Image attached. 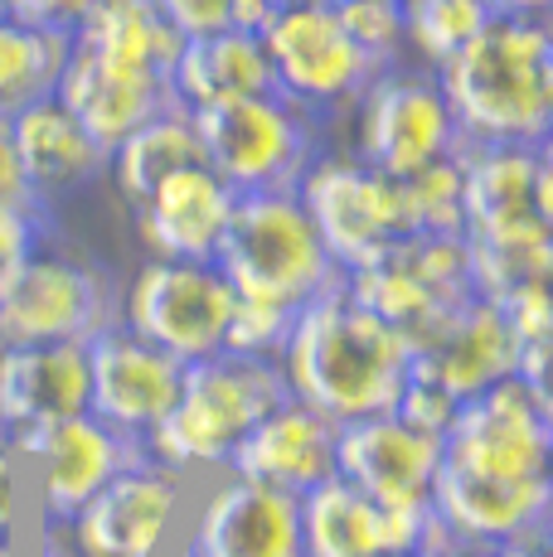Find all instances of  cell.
I'll return each instance as SVG.
<instances>
[{"label": "cell", "instance_id": "obj_1", "mask_svg": "<svg viewBox=\"0 0 553 557\" xmlns=\"http://www.w3.org/2000/svg\"><path fill=\"white\" fill-rule=\"evenodd\" d=\"M276 369L292 398H302L331 422H349V417L389 412L413 363L408 339L369 306H359L345 282H335L306 306H296Z\"/></svg>", "mask_w": 553, "mask_h": 557}, {"label": "cell", "instance_id": "obj_2", "mask_svg": "<svg viewBox=\"0 0 553 557\" xmlns=\"http://www.w3.org/2000/svg\"><path fill=\"white\" fill-rule=\"evenodd\" d=\"M462 141H549L553 29L549 15H491L481 35L438 69Z\"/></svg>", "mask_w": 553, "mask_h": 557}, {"label": "cell", "instance_id": "obj_3", "mask_svg": "<svg viewBox=\"0 0 553 557\" xmlns=\"http://www.w3.org/2000/svg\"><path fill=\"white\" fill-rule=\"evenodd\" d=\"M286 379L276 359H248V355H205L189 359L180 373V393L170 412L142 436L146 460L165 470H214L229 466L233 446L286 403Z\"/></svg>", "mask_w": 553, "mask_h": 557}, {"label": "cell", "instance_id": "obj_4", "mask_svg": "<svg viewBox=\"0 0 553 557\" xmlns=\"http://www.w3.org/2000/svg\"><path fill=\"white\" fill-rule=\"evenodd\" d=\"M214 267L233 296L272 306H306L325 286L345 282L340 262L316 233L311 213L302 209L296 189H248L233 199V213L223 223V238L214 248Z\"/></svg>", "mask_w": 553, "mask_h": 557}, {"label": "cell", "instance_id": "obj_5", "mask_svg": "<svg viewBox=\"0 0 553 557\" xmlns=\"http://www.w3.org/2000/svg\"><path fill=\"white\" fill-rule=\"evenodd\" d=\"M205 146V165L219 170L238 195L248 189H286L316 156V132L306 107L282 92H248V98L209 102L189 112Z\"/></svg>", "mask_w": 553, "mask_h": 557}, {"label": "cell", "instance_id": "obj_6", "mask_svg": "<svg viewBox=\"0 0 553 557\" xmlns=\"http://www.w3.org/2000/svg\"><path fill=\"white\" fill-rule=\"evenodd\" d=\"M292 189L311 213L340 272H355L384 257L408 233H418L408 199H403V180L384 175L359 156H311Z\"/></svg>", "mask_w": 553, "mask_h": 557}, {"label": "cell", "instance_id": "obj_7", "mask_svg": "<svg viewBox=\"0 0 553 557\" xmlns=\"http://www.w3.org/2000/svg\"><path fill=\"white\" fill-rule=\"evenodd\" d=\"M462 238L491 248L553 243L549 141L462 146Z\"/></svg>", "mask_w": 553, "mask_h": 557}, {"label": "cell", "instance_id": "obj_8", "mask_svg": "<svg viewBox=\"0 0 553 557\" xmlns=\"http://www.w3.org/2000/svg\"><path fill=\"white\" fill-rule=\"evenodd\" d=\"M442 466L505 480L553 475V398L515 373L462 398L442 436Z\"/></svg>", "mask_w": 553, "mask_h": 557}, {"label": "cell", "instance_id": "obj_9", "mask_svg": "<svg viewBox=\"0 0 553 557\" xmlns=\"http://www.w3.org/2000/svg\"><path fill=\"white\" fill-rule=\"evenodd\" d=\"M108 320H116V301L102 272L45 238L0 272V345L88 339Z\"/></svg>", "mask_w": 553, "mask_h": 557}, {"label": "cell", "instance_id": "obj_10", "mask_svg": "<svg viewBox=\"0 0 553 557\" xmlns=\"http://www.w3.org/2000/svg\"><path fill=\"white\" fill-rule=\"evenodd\" d=\"M355 146L359 160L403 180L442 156L462 151V126L442 98L438 73L428 69H379L355 98Z\"/></svg>", "mask_w": 553, "mask_h": 557}, {"label": "cell", "instance_id": "obj_11", "mask_svg": "<svg viewBox=\"0 0 553 557\" xmlns=\"http://www.w3.org/2000/svg\"><path fill=\"white\" fill-rule=\"evenodd\" d=\"M233 286L214 262H185V257H151L132 276L122 301V325L142 339L161 345L180 363L205 359L223 349Z\"/></svg>", "mask_w": 553, "mask_h": 557}, {"label": "cell", "instance_id": "obj_12", "mask_svg": "<svg viewBox=\"0 0 553 557\" xmlns=\"http://www.w3.org/2000/svg\"><path fill=\"white\" fill-rule=\"evenodd\" d=\"M258 39L268 49L276 92L306 112L355 102L379 73V63L340 25L335 5H282L262 20Z\"/></svg>", "mask_w": 553, "mask_h": 557}, {"label": "cell", "instance_id": "obj_13", "mask_svg": "<svg viewBox=\"0 0 553 557\" xmlns=\"http://www.w3.org/2000/svg\"><path fill=\"white\" fill-rule=\"evenodd\" d=\"M345 292L398 335H413L438 310L471 296V252L462 233H408L384 257L345 272Z\"/></svg>", "mask_w": 553, "mask_h": 557}, {"label": "cell", "instance_id": "obj_14", "mask_svg": "<svg viewBox=\"0 0 553 557\" xmlns=\"http://www.w3.org/2000/svg\"><path fill=\"white\" fill-rule=\"evenodd\" d=\"M10 446L25 460V475H35V495L45 519H69L93 490H102L116 470L142 460V442L108 426L93 412L54 417V422L10 432Z\"/></svg>", "mask_w": 553, "mask_h": 557}, {"label": "cell", "instance_id": "obj_15", "mask_svg": "<svg viewBox=\"0 0 553 557\" xmlns=\"http://www.w3.org/2000/svg\"><path fill=\"white\" fill-rule=\"evenodd\" d=\"M180 499H185L180 470L142 456L69 513V539L78 557H156L180 513Z\"/></svg>", "mask_w": 553, "mask_h": 557}, {"label": "cell", "instance_id": "obj_16", "mask_svg": "<svg viewBox=\"0 0 553 557\" xmlns=\"http://www.w3.org/2000/svg\"><path fill=\"white\" fill-rule=\"evenodd\" d=\"M180 373H185V363L151 339H142L136 330H126L116 315L98 335H88V412L142 442L170 412L180 393Z\"/></svg>", "mask_w": 553, "mask_h": 557}, {"label": "cell", "instance_id": "obj_17", "mask_svg": "<svg viewBox=\"0 0 553 557\" xmlns=\"http://www.w3.org/2000/svg\"><path fill=\"white\" fill-rule=\"evenodd\" d=\"M403 339H408L413 379L438 383L452 398H471L505 373H515V339H509L505 315L495 301L476 292L438 310L428 325H418Z\"/></svg>", "mask_w": 553, "mask_h": 557}, {"label": "cell", "instance_id": "obj_18", "mask_svg": "<svg viewBox=\"0 0 553 557\" xmlns=\"http://www.w3.org/2000/svg\"><path fill=\"white\" fill-rule=\"evenodd\" d=\"M442 442L398 412H369L335 422V475L365 490L374 505H428Z\"/></svg>", "mask_w": 553, "mask_h": 557}, {"label": "cell", "instance_id": "obj_19", "mask_svg": "<svg viewBox=\"0 0 553 557\" xmlns=\"http://www.w3.org/2000/svg\"><path fill=\"white\" fill-rule=\"evenodd\" d=\"M432 509L452 529L456 543H519V539H534V533H549L553 475L505 480V475L456 470L438 460Z\"/></svg>", "mask_w": 553, "mask_h": 557}, {"label": "cell", "instance_id": "obj_20", "mask_svg": "<svg viewBox=\"0 0 553 557\" xmlns=\"http://www.w3.org/2000/svg\"><path fill=\"white\" fill-rule=\"evenodd\" d=\"M185 557H302L296 495L233 475L195 519Z\"/></svg>", "mask_w": 553, "mask_h": 557}, {"label": "cell", "instance_id": "obj_21", "mask_svg": "<svg viewBox=\"0 0 553 557\" xmlns=\"http://www.w3.org/2000/svg\"><path fill=\"white\" fill-rule=\"evenodd\" d=\"M238 189L209 170L205 160L180 165L165 175L136 209V233L151 248V257H185V262H214V248L223 238V223L233 213Z\"/></svg>", "mask_w": 553, "mask_h": 557}, {"label": "cell", "instance_id": "obj_22", "mask_svg": "<svg viewBox=\"0 0 553 557\" xmlns=\"http://www.w3.org/2000/svg\"><path fill=\"white\" fill-rule=\"evenodd\" d=\"M54 98L69 107L83 122V132L112 151L122 136H132L142 122H151L165 107H180L170 98V78L165 73H146V69H126V63H108L88 49H73L69 63L59 73Z\"/></svg>", "mask_w": 553, "mask_h": 557}, {"label": "cell", "instance_id": "obj_23", "mask_svg": "<svg viewBox=\"0 0 553 557\" xmlns=\"http://www.w3.org/2000/svg\"><path fill=\"white\" fill-rule=\"evenodd\" d=\"M223 470L286 495H306L325 475H335V422L302 398H286L233 446Z\"/></svg>", "mask_w": 553, "mask_h": 557}, {"label": "cell", "instance_id": "obj_24", "mask_svg": "<svg viewBox=\"0 0 553 557\" xmlns=\"http://www.w3.org/2000/svg\"><path fill=\"white\" fill-rule=\"evenodd\" d=\"M88 412V339L0 345V432Z\"/></svg>", "mask_w": 553, "mask_h": 557}, {"label": "cell", "instance_id": "obj_25", "mask_svg": "<svg viewBox=\"0 0 553 557\" xmlns=\"http://www.w3.org/2000/svg\"><path fill=\"white\" fill-rule=\"evenodd\" d=\"M5 122H10V141H15L20 170H25V185H29V199L35 203L73 195V189H83L108 165V151L83 132V122L54 92L25 102L20 112H10Z\"/></svg>", "mask_w": 553, "mask_h": 557}, {"label": "cell", "instance_id": "obj_26", "mask_svg": "<svg viewBox=\"0 0 553 557\" xmlns=\"http://www.w3.org/2000/svg\"><path fill=\"white\" fill-rule=\"evenodd\" d=\"M272 63L262 49L258 29H219V35L185 39L170 63V98L185 112L209 102L248 98V92H272Z\"/></svg>", "mask_w": 553, "mask_h": 557}, {"label": "cell", "instance_id": "obj_27", "mask_svg": "<svg viewBox=\"0 0 553 557\" xmlns=\"http://www.w3.org/2000/svg\"><path fill=\"white\" fill-rule=\"evenodd\" d=\"M185 39L161 20L151 0H102L98 10L73 25V49H88L108 63H126V69L165 73Z\"/></svg>", "mask_w": 553, "mask_h": 557}, {"label": "cell", "instance_id": "obj_28", "mask_svg": "<svg viewBox=\"0 0 553 557\" xmlns=\"http://www.w3.org/2000/svg\"><path fill=\"white\" fill-rule=\"evenodd\" d=\"M296 509H302V557H384L379 505L349 480L325 475L321 485L296 495Z\"/></svg>", "mask_w": 553, "mask_h": 557}, {"label": "cell", "instance_id": "obj_29", "mask_svg": "<svg viewBox=\"0 0 553 557\" xmlns=\"http://www.w3.org/2000/svg\"><path fill=\"white\" fill-rule=\"evenodd\" d=\"M195 160H205L195 122H189L185 107H165V112H156L151 122H142L132 136H122L112 146L108 170L116 195L126 203H142L165 175H175L180 165H195Z\"/></svg>", "mask_w": 553, "mask_h": 557}, {"label": "cell", "instance_id": "obj_30", "mask_svg": "<svg viewBox=\"0 0 553 557\" xmlns=\"http://www.w3.org/2000/svg\"><path fill=\"white\" fill-rule=\"evenodd\" d=\"M69 53H73V29L0 15V116L20 112L35 98H49L59 88Z\"/></svg>", "mask_w": 553, "mask_h": 557}, {"label": "cell", "instance_id": "obj_31", "mask_svg": "<svg viewBox=\"0 0 553 557\" xmlns=\"http://www.w3.org/2000/svg\"><path fill=\"white\" fill-rule=\"evenodd\" d=\"M486 20H491L486 0H403V49L428 73H438L452 53L481 35Z\"/></svg>", "mask_w": 553, "mask_h": 557}, {"label": "cell", "instance_id": "obj_32", "mask_svg": "<svg viewBox=\"0 0 553 557\" xmlns=\"http://www.w3.org/2000/svg\"><path fill=\"white\" fill-rule=\"evenodd\" d=\"M466 252H471V292L486 301H505L519 286L553 282V243H525V248L466 243Z\"/></svg>", "mask_w": 553, "mask_h": 557}, {"label": "cell", "instance_id": "obj_33", "mask_svg": "<svg viewBox=\"0 0 553 557\" xmlns=\"http://www.w3.org/2000/svg\"><path fill=\"white\" fill-rule=\"evenodd\" d=\"M403 199L418 233H462V151L403 175Z\"/></svg>", "mask_w": 553, "mask_h": 557}, {"label": "cell", "instance_id": "obj_34", "mask_svg": "<svg viewBox=\"0 0 553 557\" xmlns=\"http://www.w3.org/2000/svg\"><path fill=\"white\" fill-rule=\"evenodd\" d=\"M331 5L340 25L349 29V39L379 69H393V63L408 59V49H403V0H331Z\"/></svg>", "mask_w": 553, "mask_h": 557}, {"label": "cell", "instance_id": "obj_35", "mask_svg": "<svg viewBox=\"0 0 553 557\" xmlns=\"http://www.w3.org/2000/svg\"><path fill=\"white\" fill-rule=\"evenodd\" d=\"M292 315L296 310H286V306L233 296L223 349H229V355H248V359H276L286 345V330H292Z\"/></svg>", "mask_w": 553, "mask_h": 557}, {"label": "cell", "instance_id": "obj_36", "mask_svg": "<svg viewBox=\"0 0 553 557\" xmlns=\"http://www.w3.org/2000/svg\"><path fill=\"white\" fill-rule=\"evenodd\" d=\"M456 403L462 398H452L446 388H438V383H428V379H413L408 373V383H403V393H398V403L389 407V412H398L408 426H418V432H428V436H446V426H452V417H456Z\"/></svg>", "mask_w": 553, "mask_h": 557}, {"label": "cell", "instance_id": "obj_37", "mask_svg": "<svg viewBox=\"0 0 553 557\" xmlns=\"http://www.w3.org/2000/svg\"><path fill=\"white\" fill-rule=\"evenodd\" d=\"M151 5L180 39L219 35V29L238 25V0H151Z\"/></svg>", "mask_w": 553, "mask_h": 557}, {"label": "cell", "instance_id": "obj_38", "mask_svg": "<svg viewBox=\"0 0 553 557\" xmlns=\"http://www.w3.org/2000/svg\"><path fill=\"white\" fill-rule=\"evenodd\" d=\"M25 460L10 446V436L0 432V533L5 539H15L20 519H25Z\"/></svg>", "mask_w": 553, "mask_h": 557}, {"label": "cell", "instance_id": "obj_39", "mask_svg": "<svg viewBox=\"0 0 553 557\" xmlns=\"http://www.w3.org/2000/svg\"><path fill=\"white\" fill-rule=\"evenodd\" d=\"M0 199H29V185H25V170H20V156H15V141H10V122L0 116ZM35 203V199H29Z\"/></svg>", "mask_w": 553, "mask_h": 557}, {"label": "cell", "instance_id": "obj_40", "mask_svg": "<svg viewBox=\"0 0 553 557\" xmlns=\"http://www.w3.org/2000/svg\"><path fill=\"white\" fill-rule=\"evenodd\" d=\"M442 557H525V539L519 543H456Z\"/></svg>", "mask_w": 553, "mask_h": 557}, {"label": "cell", "instance_id": "obj_41", "mask_svg": "<svg viewBox=\"0 0 553 557\" xmlns=\"http://www.w3.org/2000/svg\"><path fill=\"white\" fill-rule=\"evenodd\" d=\"M491 15H549L553 0H486Z\"/></svg>", "mask_w": 553, "mask_h": 557}, {"label": "cell", "instance_id": "obj_42", "mask_svg": "<svg viewBox=\"0 0 553 557\" xmlns=\"http://www.w3.org/2000/svg\"><path fill=\"white\" fill-rule=\"evenodd\" d=\"M272 10H282V5H331V0H268Z\"/></svg>", "mask_w": 553, "mask_h": 557}, {"label": "cell", "instance_id": "obj_43", "mask_svg": "<svg viewBox=\"0 0 553 557\" xmlns=\"http://www.w3.org/2000/svg\"><path fill=\"white\" fill-rule=\"evenodd\" d=\"M0 557H20V548H15V539H5V533H0Z\"/></svg>", "mask_w": 553, "mask_h": 557}, {"label": "cell", "instance_id": "obj_44", "mask_svg": "<svg viewBox=\"0 0 553 557\" xmlns=\"http://www.w3.org/2000/svg\"><path fill=\"white\" fill-rule=\"evenodd\" d=\"M0 15H5V0H0Z\"/></svg>", "mask_w": 553, "mask_h": 557}]
</instances>
